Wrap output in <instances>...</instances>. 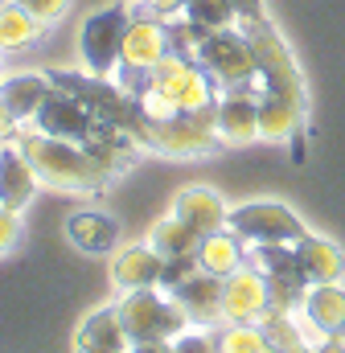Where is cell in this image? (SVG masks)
<instances>
[{"mask_svg":"<svg viewBox=\"0 0 345 353\" xmlns=\"http://www.w3.org/2000/svg\"><path fill=\"white\" fill-rule=\"evenodd\" d=\"M296 263H300V279L313 288V283H333V279H342L345 275V255L342 247L333 243V239H325V234H300L296 243Z\"/></svg>","mask_w":345,"mask_h":353,"instance_id":"obj_19","label":"cell"},{"mask_svg":"<svg viewBox=\"0 0 345 353\" xmlns=\"http://www.w3.org/2000/svg\"><path fill=\"white\" fill-rule=\"evenodd\" d=\"M21 4H25L41 25H58V21L70 12V0H21Z\"/></svg>","mask_w":345,"mask_h":353,"instance_id":"obj_32","label":"cell"},{"mask_svg":"<svg viewBox=\"0 0 345 353\" xmlns=\"http://www.w3.org/2000/svg\"><path fill=\"white\" fill-rule=\"evenodd\" d=\"M54 87H62L66 94H75L86 111L107 123V128H119L128 132L140 148H144V132H148V111L140 103V94H132L128 87H119L115 79H99V74H79V70H50Z\"/></svg>","mask_w":345,"mask_h":353,"instance_id":"obj_3","label":"cell"},{"mask_svg":"<svg viewBox=\"0 0 345 353\" xmlns=\"http://www.w3.org/2000/svg\"><path fill=\"white\" fill-rule=\"evenodd\" d=\"M169 29H165V17L157 12H132L128 29H124V50H119V70H115V83L128 87L132 94H144L148 87V70L169 54Z\"/></svg>","mask_w":345,"mask_h":353,"instance_id":"obj_6","label":"cell"},{"mask_svg":"<svg viewBox=\"0 0 345 353\" xmlns=\"http://www.w3.org/2000/svg\"><path fill=\"white\" fill-rule=\"evenodd\" d=\"M259 94H263V83L218 94V107H214V136H218V144L243 148V144L259 140Z\"/></svg>","mask_w":345,"mask_h":353,"instance_id":"obj_11","label":"cell"},{"mask_svg":"<svg viewBox=\"0 0 345 353\" xmlns=\"http://www.w3.org/2000/svg\"><path fill=\"white\" fill-rule=\"evenodd\" d=\"M313 353H345V341L342 337H325V341H317Z\"/></svg>","mask_w":345,"mask_h":353,"instance_id":"obj_38","label":"cell"},{"mask_svg":"<svg viewBox=\"0 0 345 353\" xmlns=\"http://www.w3.org/2000/svg\"><path fill=\"white\" fill-rule=\"evenodd\" d=\"M193 62L218 83V90L235 87H255L259 83V62L255 50L247 41L243 29H222V33H206L193 50Z\"/></svg>","mask_w":345,"mask_h":353,"instance_id":"obj_7","label":"cell"},{"mask_svg":"<svg viewBox=\"0 0 345 353\" xmlns=\"http://www.w3.org/2000/svg\"><path fill=\"white\" fill-rule=\"evenodd\" d=\"M296 353H313V345H308V350H296Z\"/></svg>","mask_w":345,"mask_h":353,"instance_id":"obj_39","label":"cell"},{"mask_svg":"<svg viewBox=\"0 0 345 353\" xmlns=\"http://www.w3.org/2000/svg\"><path fill=\"white\" fill-rule=\"evenodd\" d=\"M75 350L79 353H128L132 350V337L124 329V316H119V304H103L86 316L75 333Z\"/></svg>","mask_w":345,"mask_h":353,"instance_id":"obj_17","label":"cell"},{"mask_svg":"<svg viewBox=\"0 0 345 353\" xmlns=\"http://www.w3.org/2000/svg\"><path fill=\"white\" fill-rule=\"evenodd\" d=\"M201 239H206V234H201L197 226H189L181 214H172L169 210V214L152 226V239H148V243H152L165 259H185V255H197Z\"/></svg>","mask_w":345,"mask_h":353,"instance_id":"obj_27","label":"cell"},{"mask_svg":"<svg viewBox=\"0 0 345 353\" xmlns=\"http://www.w3.org/2000/svg\"><path fill=\"white\" fill-rule=\"evenodd\" d=\"M271 308V288L259 267L243 263L235 275L222 279V325H259Z\"/></svg>","mask_w":345,"mask_h":353,"instance_id":"obj_13","label":"cell"},{"mask_svg":"<svg viewBox=\"0 0 345 353\" xmlns=\"http://www.w3.org/2000/svg\"><path fill=\"white\" fill-rule=\"evenodd\" d=\"M165 275V255L152 243H132L119 247L111 259V283L119 292H136V288H157Z\"/></svg>","mask_w":345,"mask_h":353,"instance_id":"obj_16","label":"cell"},{"mask_svg":"<svg viewBox=\"0 0 345 353\" xmlns=\"http://www.w3.org/2000/svg\"><path fill=\"white\" fill-rule=\"evenodd\" d=\"M66 239L86 255H107L119 247V222L99 210H79L66 218Z\"/></svg>","mask_w":345,"mask_h":353,"instance_id":"obj_23","label":"cell"},{"mask_svg":"<svg viewBox=\"0 0 345 353\" xmlns=\"http://www.w3.org/2000/svg\"><path fill=\"white\" fill-rule=\"evenodd\" d=\"M144 148L161 152V157H177V161H193L218 148L214 136V111H181L169 119H152L148 115V132H144Z\"/></svg>","mask_w":345,"mask_h":353,"instance_id":"obj_8","label":"cell"},{"mask_svg":"<svg viewBox=\"0 0 345 353\" xmlns=\"http://www.w3.org/2000/svg\"><path fill=\"white\" fill-rule=\"evenodd\" d=\"M239 29L247 33L251 50H255L259 62V83L267 94H284V99H296V103H308V90H304V79H300V66L288 50V41L279 37V29L267 21V17H255V21H239Z\"/></svg>","mask_w":345,"mask_h":353,"instance_id":"obj_5","label":"cell"},{"mask_svg":"<svg viewBox=\"0 0 345 353\" xmlns=\"http://www.w3.org/2000/svg\"><path fill=\"white\" fill-rule=\"evenodd\" d=\"M239 8V21H255V17H267L263 12V0H230Z\"/></svg>","mask_w":345,"mask_h":353,"instance_id":"obj_36","label":"cell"},{"mask_svg":"<svg viewBox=\"0 0 345 353\" xmlns=\"http://www.w3.org/2000/svg\"><path fill=\"white\" fill-rule=\"evenodd\" d=\"M119 316L132 341H177L193 321L189 312L177 304V296L157 288H136L119 296Z\"/></svg>","mask_w":345,"mask_h":353,"instance_id":"obj_4","label":"cell"},{"mask_svg":"<svg viewBox=\"0 0 345 353\" xmlns=\"http://www.w3.org/2000/svg\"><path fill=\"white\" fill-rule=\"evenodd\" d=\"M181 17L206 37V33H222V29H239V8L230 0H185Z\"/></svg>","mask_w":345,"mask_h":353,"instance_id":"obj_28","label":"cell"},{"mask_svg":"<svg viewBox=\"0 0 345 353\" xmlns=\"http://www.w3.org/2000/svg\"><path fill=\"white\" fill-rule=\"evenodd\" d=\"M259 329L267 333L271 350H279V353H296V350L317 345V337H313V329L304 325V316H300V312H279V308H267V312L259 316Z\"/></svg>","mask_w":345,"mask_h":353,"instance_id":"obj_26","label":"cell"},{"mask_svg":"<svg viewBox=\"0 0 345 353\" xmlns=\"http://www.w3.org/2000/svg\"><path fill=\"white\" fill-rule=\"evenodd\" d=\"M218 353H271V341L259 325H226L218 333Z\"/></svg>","mask_w":345,"mask_h":353,"instance_id":"obj_29","label":"cell"},{"mask_svg":"<svg viewBox=\"0 0 345 353\" xmlns=\"http://www.w3.org/2000/svg\"><path fill=\"white\" fill-rule=\"evenodd\" d=\"M172 214H181L189 226H197L201 234H210V230H226L230 205H226L222 193L210 189V185H185V189L177 193V201H172Z\"/></svg>","mask_w":345,"mask_h":353,"instance_id":"obj_22","label":"cell"},{"mask_svg":"<svg viewBox=\"0 0 345 353\" xmlns=\"http://www.w3.org/2000/svg\"><path fill=\"white\" fill-rule=\"evenodd\" d=\"M12 144L29 157L33 173L41 176V185H50V189H62V193H99L111 181L95 165V157L86 152L83 144L46 136L37 128H21Z\"/></svg>","mask_w":345,"mask_h":353,"instance_id":"obj_1","label":"cell"},{"mask_svg":"<svg viewBox=\"0 0 345 353\" xmlns=\"http://www.w3.org/2000/svg\"><path fill=\"white\" fill-rule=\"evenodd\" d=\"M172 353H218V337L206 333V325H189V329L172 341Z\"/></svg>","mask_w":345,"mask_h":353,"instance_id":"obj_31","label":"cell"},{"mask_svg":"<svg viewBox=\"0 0 345 353\" xmlns=\"http://www.w3.org/2000/svg\"><path fill=\"white\" fill-rule=\"evenodd\" d=\"M148 12H157V17H172V12H181V4L185 0H140Z\"/></svg>","mask_w":345,"mask_h":353,"instance_id":"obj_35","label":"cell"},{"mask_svg":"<svg viewBox=\"0 0 345 353\" xmlns=\"http://www.w3.org/2000/svg\"><path fill=\"white\" fill-rule=\"evenodd\" d=\"M41 189V176L33 173L29 157L17 144H0V205L21 214Z\"/></svg>","mask_w":345,"mask_h":353,"instance_id":"obj_18","label":"cell"},{"mask_svg":"<svg viewBox=\"0 0 345 353\" xmlns=\"http://www.w3.org/2000/svg\"><path fill=\"white\" fill-rule=\"evenodd\" d=\"M267 288H271V308H279V312H300L304 292H308V283H300V279H267Z\"/></svg>","mask_w":345,"mask_h":353,"instance_id":"obj_30","label":"cell"},{"mask_svg":"<svg viewBox=\"0 0 345 353\" xmlns=\"http://www.w3.org/2000/svg\"><path fill=\"white\" fill-rule=\"evenodd\" d=\"M50 25H41L21 0H0V54H17L41 41Z\"/></svg>","mask_w":345,"mask_h":353,"instance_id":"obj_25","label":"cell"},{"mask_svg":"<svg viewBox=\"0 0 345 353\" xmlns=\"http://www.w3.org/2000/svg\"><path fill=\"white\" fill-rule=\"evenodd\" d=\"M128 21H132L128 4H107V8H95V12L83 21V29H79V58H83V70H86V74L115 79Z\"/></svg>","mask_w":345,"mask_h":353,"instance_id":"obj_9","label":"cell"},{"mask_svg":"<svg viewBox=\"0 0 345 353\" xmlns=\"http://www.w3.org/2000/svg\"><path fill=\"white\" fill-rule=\"evenodd\" d=\"M218 83L185 54L169 50L152 70H148V87L140 94L144 111L152 119H169L181 111H214L218 107Z\"/></svg>","mask_w":345,"mask_h":353,"instance_id":"obj_2","label":"cell"},{"mask_svg":"<svg viewBox=\"0 0 345 353\" xmlns=\"http://www.w3.org/2000/svg\"><path fill=\"white\" fill-rule=\"evenodd\" d=\"M17 132H21V123L12 119V111L0 103V144H12L17 140Z\"/></svg>","mask_w":345,"mask_h":353,"instance_id":"obj_34","label":"cell"},{"mask_svg":"<svg viewBox=\"0 0 345 353\" xmlns=\"http://www.w3.org/2000/svg\"><path fill=\"white\" fill-rule=\"evenodd\" d=\"M128 353H172V341H132Z\"/></svg>","mask_w":345,"mask_h":353,"instance_id":"obj_37","label":"cell"},{"mask_svg":"<svg viewBox=\"0 0 345 353\" xmlns=\"http://www.w3.org/2000/svg\"><path fill=\"white\" fill-rule=\"evenodd\" d=\"M304 119H308V103L284 99V94H259V140L267 144H296L304 136ZM296 161H300V144H296Z\"/></svg>","mask_w":345,"mask_h":353,"instance_id":"obj_14","label":"cell"},{"mask_svg":"<svg viewBox=\"0 0 345 353\" xmlns=\"http://www.w3.org/2000/svg\"><path fill=\"white\" fill-rule=\"evenodd\" d=\"M300 316H304V325L313 329L317 341H325V337H345V288H342V279H333V283H313V288L304 292Z\"/></svg>","mask_w":345,"mask_h":353,"instance_id":"obj_15","label":"cell"},{"mask_svg":"<svg viewBox=\"0 0 345 353\" xmlns=\"http://www.w3.org/2000/svg\"><path fill=\"white\" fill-rule=\"evenodd\" d=\"M17 243H21V218H17L12 210L0 205V259H4Z\"/></svg>","mask_w":345,"mask_h":353,"instance_id":"obj_33","label":"cell"},{"mask_svg":"<svg viewBox=\"0 0 345 353\" xmlns=\"http://www.w3.org/2000/svg\"><path fill=\"white\" fill-rule=\"evenodd\" d=\"M243 263H247V243L235 230H210L201 239V247H197V267L218 275V279L235 275Z\"/></svg>","mask_w":345,"mask_h":353,"instance_id":"obj_24","label":"cell"},{"mask_svg":"<svg viewBox=\"0 0 345 353\" xmlns=\"http://www.w3.org/2000/svg\"><path fill=\"white\" fill-rule=\"evenodd\" d=\"M54 94V79L50 74H33V70H21V74H0V103L12 111V119L25 128L33 123V115L41 111V103Z\"/></svg>","mask_w":345,"mask_h":353,"instance_id":"obj_20","label":"cell"},{"mask_svg":"<svg viewBox=\"0 0 345 353\" xmlns=\"http://www.w3.org/2000/svg\"><path fill=\"white\" fill-rule=\"evenodd\" d=\"M25 128H37V132H46V136H58V140H70V144H83L86 148V144L99 136L103 123L86 111L75 94H66L62 87H54V94L41 103V111H37L33 123H25Z\"/></svg>","mask_w":345,"mask_h":353,"instance_id":"obj_12","label":"cell"},{"mask_svg":"<svg viewBox=\"0 0 345 353\" xmlns=\"http://www.w3.org/2000/svg\"><path fill=\"white\" fill-rule=\"evenodd\" d=\"M172 296H177V304L189 312L193 325H214V321H222V279H218V275H210V271L197 267L189 279H181V283L172 288Z\"/></svg>","mask_w":345,"mask_h":353,"instance_id":"obj_21","label":"cell"},{"mask_svg":"<svg viewBox=\"0 0 345 353\" xmlns=\"http://www.w3.org/2000/svg\"><path fill=\"white\" fill-rule=\"evenodd\" d=\"M226 230H235L247 247H267V243H296L304 234V222L296 218V210L279 205V201H247L235 205L226 218Z\"/></svg>","mask_w":345,"mask_h":353,"instance_id":"obj_10","label":"cell"}]
</instances>
